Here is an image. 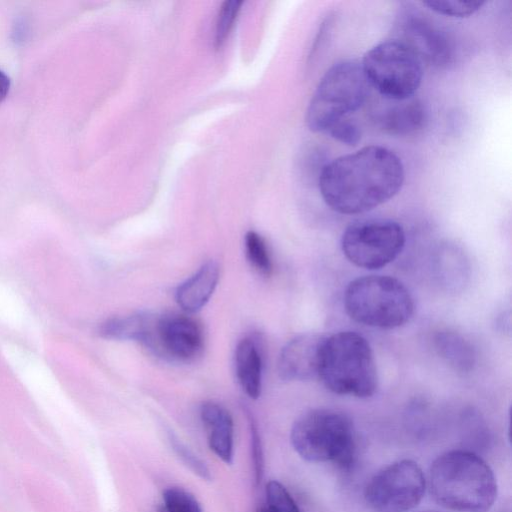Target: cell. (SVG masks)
<instances>
[{"label":"cell","mask_w":512,"mask_h":512,"mask_svg":"<svg viewBox=\"0 0 512 512\" xmlns=\"http://www.w3.org/2000/svg\"><path fill=\"white\" fill-rule=\"evenodd\" d=\"M404 179V165L397 154L368 145L326 163L318 184L329 208L356 215L388 202L401 190Z\"/></svg>","instance_id":"obj_1"},{"label":"cell","mask_w":512,"mask_h":512,"mask_svg":"<svg viewBox=\"0 0 512 512\" xmlns=\"http://www.w3.org/2000/svg\"><path fill=\"white\" fill-rule=\"evenodd\" d=\"M428 486L434 501L454 512H486L497 497V482L490 466L465 450L438 456L430 467Z\"/></svg>","instance_id":"obj_2"},{"label":"cell","mask_w":512,"mask_h":512,"mask_svg":"<svg viewBox=\"0 0 512 512\" xmlns=\"http://www.w3.org/2000/svg\"><path fill=\"white\" fill-rule=\"evenodd\" d=\"M318 379L326 389L338 395L373 396L378 388V374L367 339L354 331L325 336Z\"/></svg>","instance_id":"obj_3"},{"label":"cell","mask_w":512,"mask_h":512,"mask_svg":"<svg viewBox=\"0 0 512 512\" xmlns=\"http://www.w3.org/2000/svg\"><path fill=\"white\" fill-rule=\"evenodd\" d=\"M343 304L352 320L379 329L399 328L414 313L408 288L387 275H366L352 280L345 289Z\"/></svg>","instance_id":"obj_4"},{"label":"cell","mask_w":512,"mask_h":512,"mask_svg":"<svg viewBox=\"0 0 512 512\" xmlns=\"http://www.w3.org/2000/svg\"><path fill=\"white\" fill-rule=\"evenodd\" d=\"M291 444L309 462H332L349 468L355 457L353 424L345 414L327 408L306 411L294 422Z\"/></svg>","instance_id":"obj_5"},{"label":"cell","mask_w":512,"mask_h":512,"mask_svg":"<svg viewBox=\"0 0 512 512\" xmlns=\"http://www.w3.org/2000/svg\"><path fill=\"white\" fill-rule=\"evenodd\" d=\"M370 85L357 60L333 64L320 79L306 110V125L312 132H327L332 125L361 108Z\"/></svg>","instance_id":"obj_6"},{"label":"cell","mask_w":512,"mask_h":512,"mask_svg":"<svg viewBox=\"0 0 512 512\" xmlns=\"http://www.w3.org/2000/svg\"><path fill=\"white\" fill-rule=\"evenodd\" d=\"M370 85L385 99L415 96L423 78V62L406 44L390 38L371 47L360 61Z\"/></svg>","instance_id":"obj_7"},{"label":"cell","mask_w":512,"mask_h":512,"mask_svg":"<svg viewBox=\"0 0 512 512\" xmlns=\"http://www.w3.org/2000/svg\"><path fill=\"white\" fill-rule=\"evenodd\" d=\"M405 242V231L400 223L367 218L346 227L341 237V249L355 266L377 270L393 262L403 251Z\"/></svg>","instance_id":"obj_8"},{"label":"cell","mask_w":512,"mask_h":512,"mask_svg":"<svg viewBox=\"0 0 512 512\" xmlns=\"http://www.w3.org/2000/svg\"><path fill=\"white\" fill-rule=\"evenodd\" d=\"M425 487L419 465L403 459L375 474L365 488L364 498L374 512H406L420 503Z\"/></svg>","instance_id":"obj_9"},{"label":"cell","mask_w":512,"mask_h":512,"mask_svg":"<svg viewBox=\"0 0 512 512\" xmlns=\"http://www.w3.org/2000/svg\"><path fill=\"white\" fill-rule=\"evenodd\" d=\"M394 36L411 48L423 64L447 66L453 57L447 33L419 10L406 7L398 16Z\"/></svg>","instance_id":"obj_10"},{"label":"cell","mask_w":512,"mask_h":512,"mask_svg":"<svg viewBox=\"0 0 512 512\" xmlns=\"http://www.w3.org/2000/svg\"><path fill=\"white\" fill-rule=\"evenodd\" d=\"M203 347V333L198 322L185 314L157 315L149 348L178 361L195 358Z\"/></svg>","instance_id":"obj_11"},{"label":"cell","mask_w":512,"mask_h":512,"mask_svg":"<svg viewBox=\"0 0 512 512\" xmlns=\"http://www.w3.org/2000/svg\"><path fill=\"white\" fill-rule=\"evenodd\" d=\"M324 337L305 333L287 342L278 358L279 376L285 381L293 382L318 379Z\"/></svg>","instance_id":"obj_12"},{"label":"cell","mask_w":512,"mask_h":512,"mask_svg":"<svg viewBox=\"0 0 512 512\" xmlns=\"http://www.w3.org/2000/svg\"><path fill=\"white\" fill-rule=\"evenodd\" d=\"M374 124L384 133L406 136L421 130L427 120L422 101L416 96L393 100L380 97L370 110Z\"/></svg>","instance_id":"obj_13"},{"label":"cell","mask_w":512,"mask_h":512,"mask_svg":"<svg viewBox=\"0 0 512 512\" xmlns=\"http://www.w3.org/2000/svg\"><path fill=\"white\" fill-rule=\"evenodd\" d=\"M218 281L219 266L209 260L177 287L176 302L186 313H195L207 304Z\"/></svg>","instance_id":"obj_14"},{"label":"cell","mask_w":512,"mask_h":512,"mask_svg":"<svg viewBox=\"0 0 512 512\" xmlns=\"http://www.w3.org/2000/svg\"><path fill=\"white\" fill-rule=\"evenodd\" d=\"M200 417L206 428L208 444L214 454L230 464L233 459V420L222 405L207 401L200 407Z\"/></svg>","instance_id":"obj_15"},{"label":"cell","mask_w":512,"mask_h":512,"mask_svg":"<svg viewBox=\"0 0 512 512\" xmlns=\"http://www.w3.org/2000/svg\"><path fill=\"white\" fill-rule=\"evenodd\" d=\"M156 318L157 315L150 313L113 317L101 324L99 334L106 339L136 341L149 347Z\"/></svg>","instance_id":"obj_16"},{"label":"cell","mask_w":512,"mask_h":512,"mask_svg":"<svg viewBox=\"0 0 512 512\" xmlns=\"http://www.w3.org/2000/svg\"><path fill=\"white\" fill-rule=\"evenodd\" d=\"M235 371L243 391L252 399L259 397L262 387L263 359L258 343L243 338L235 350Z\"/></svg>","instance_id":"obj_17"},{"label":"cell","mask_w":512,"mask_h":512,"mask_svg":"<svg viewBox=\"0 0 512 512\" xmlns=\"http://www.w3.org/2000/svg\"><path fill=\"white\" fill-rule=\"evenodd\" d=\"M434 347L440 358L454 371L466 374L476 364V352L472 344L460 333L440 330L434 335Z\"/></svg>","instance_id":"obj_18"},{"label":"cell","mask_w":512,"mask_h":512,"mask_svg":"<svg viewBox=\"0 0 512 512\" xmlns=\"http://www.w3.org/2000/svg\"><path fill=\"white\" fill-rule=\"evenodd\" d=\"M244 246L251 266L262 275H270L273 264L264 238L255 231H248L245 235Z\"/></svg>","instance_id":"obj_19"},{"label":"cell","mask_w":512,"mask_h":512,"mask_svg":"<svg viewBox=\"0 0 512 512\" xmlns=\"http://www.w3.org/2000/svg\"><path fill=\"white\" fill-rule=\"evenodd\" d=\"M485 4L484 1L461 0H429L422 5L431 11L452 18H467L478 12Z\"/></svg>","instance_id":"obj_20"},{"label":"cell","mask_w":512,"mask_h":512,"mask_svg":"<svg viewBox=\"0 0 512 512\" xmlns=\"http://www.w3.org/2000/svg\"><path fill=\"white\" fill-rule=\"evenodd\" d=\"M162 499V512H202L197 499L180 487L167 488Z\"/></svg>","instance_id":"obj_21"},{"label":"cell","mask_w":512,"mask_h":512,"mask_svg":"<svg viewBox=\"0 0 512 512\" xmlns=\"http://www.w3.org/2000/svg\"><path fill=\"white\" fill-rule=\"evenodd\" d=\"M440 255L441 260L439 270L441 277L446 280L445 284L459 285L465 282L466 264L464 257L454 249L443 251Z\"/></svg>","instance_id":"obj_22"},{"label":"cell","mask_w":512,"mask_h":512,"mask_svg":"<svg viewBox=\"0 0 512 512\" xmlns=\"http://www.w3.org/2000/svg\"><path fill=\"white\" fill-rule=\"evenodd\" d=\"M242 4V1L229 0L221 5L215 26L214 45L216 49L221 48L225 43L234 26Z\"/></svg>","instance_id":"obj_23"},{"label":"cell","mask_w":512,"mask_h":512,"mask_svg":"<svg viewBox=\"0 0 512 512\" xmlns=\"http://www.w3.org/2000/svg\"><path fill=\"white\" fill-rule=\"evenodd\" d=\"M266 505L271 512H300L290 493L278 481L266 485Z\"/></svg>","instance_id":"obj_24"},{"label":"cell","mask_w":512,"mask_h":512,"mask_svg":"<svg viewBox=\"0 0 512 512\" xmlns=\"http://www.w3.org/2000/svg\"><path fill=\"white\" fill-rule=\"evenodd\" d=\"M170 442L178 457L193 473L203 480L209 481L211 479L210 471L205 462H203L191 449L174 436L170 437Z\"/></svg>","instance_id":"obj_25"},{"label":"cell","mask_w":512,"mask_h":512,"mask_svg":"<svg viewBox=\"0 0 512 512\" xmlns=\"http://www.w3.org/2000/svg\"><path fill=\"white\" fill-rule=\"evenodd\" d=\"M327 132L332 138L348 146H355L361 140V129L347 117L336 122Z\"/></svg>","instance_id":"obj_26"},{"label":"cell","mask_w":512,"mask_h":512,"mask_svg":"<svg viewBox=\"0 0 512 512\" xmlns=\"http://www.w3.org/2000/svg\"><path fill=\"white\" fill-rule=\"evenodd\" d=\"M250 435H251V452L253 461V470L255 474V481L259 483L263 475V452L260 437L255 423L249 417Z\"/></svg>","instance_id":"obj_27"},{"label":"cell","mask_w":512,"mask_h":512,"mask_svg":"<svg viewBox=\"0 0 512 512\" xmlns=\"http://www.w3.org/2000/svg\"><path fill=\"white\" fill-rule=\"evenodd\" d=\"M10 82L8 77L0 70V102L6 97Z\"/></svg>","instance_id":"obj_28"},{"label":"cell","mask_w":512,"mask_h":512,"mask_svg":"<svg viewBox=\"0 0 512 512\" xmlns=\"http://www.w3.org/2000/svg\"><path fill=\"white\" fill-rule=\"evenodd\" d=\"M257 512H271L270 508L265 504L264 506H261Z\"/></svg>","instance_id":"obj_29"},{"label":"cell","mask_w":512,"mask_h":512,"mask_svg":"<svg viewBox=\"0 0 512 512\" xmlns=\"http://www.w3.org/2000/svg\"><path fill=\"white\" fill-rule=\"evenodd\" d=\"M423 512H437V511H423Z\"/></svg>","instance_id":"obj_30"}]
</instances>
